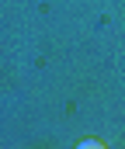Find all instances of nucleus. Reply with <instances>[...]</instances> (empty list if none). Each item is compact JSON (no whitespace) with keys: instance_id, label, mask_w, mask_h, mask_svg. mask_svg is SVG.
Wrapping results in <instances>:
<instances>
[{"instance_id":"obj_1","label":"nucleus","mask_w":125,"mask_h":149,"mask_svg":"<svg viewBox=\"0 0 125 149\" xmlns=\"http://www.w3.org/2000/svg\"><path fill=\"white\" fill-rule=\"evenodd\" d=\"M80 146H83V149H101L104 142H101V139H80Z\"/></svg>"}]
</instances>
